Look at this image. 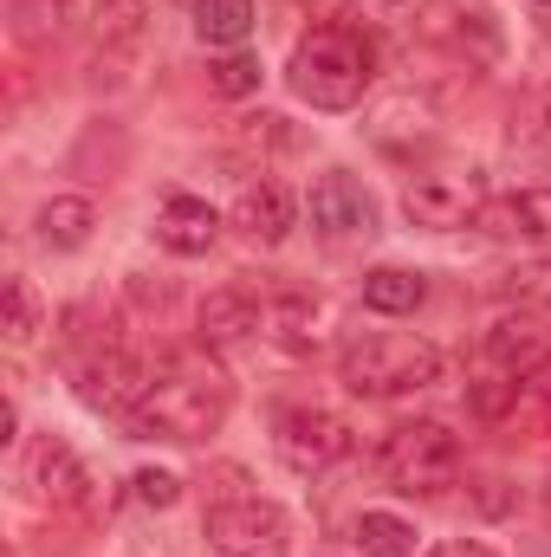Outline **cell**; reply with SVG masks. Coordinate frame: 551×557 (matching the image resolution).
<instances>
[{"instance_id":"9c48e42d","label":"cell","mask_w":551,"mask_h":557,"mask_svg":"<svg viewBox=\"0 0 551 557\" xmlns=\"http://www.w3.org/2000/svg\"><path fill=\"white\" fill-rule=\"evenodd\" d=\"M305 208H311V227H318L325 240H370V234H377V195H370L357 175H344V169L318 175Z\"/></svg>"},{"instance_id":"4dcf8cb0","label":"cell","mask_w":551,"mask_h":557,"mask_svg":"<svg viewBox=\"0 0 551 557\" xmlns=\"http://www.w3.org/2000/svg\"><path fill=\"white\" fill-rule=\"evenodd\" d=\"M539 117H546V131H551V85L539 91Z\"/></svg>"},{"instance_id":"1f68e13d","label":"cell","mask_w":551,"mask_h":557,"mask_svg":"<svg viewBox=\"0 0 551 557\" xmlns=\"http://www.w3.org/2000/svg\"><path fill=\"white\" fill-rule=\"evenodd\" d=\"M546 506H551V486H546Z\"/></svg>"},{"instance_id":"44dd1931","label":"cell","mask_w":551,"mask_h":557,"mask_svg":"<svg viewBox=\"0 0 551 557\" xmlns=\"http://www.w3.org/2000/svg\"><path fill=\"white\" fill-rule=\"evenodd\" d=\"M421 298H428V278L409 273V267H370V273H364V305L383 311V318H403Z\"/></svg>"},{"instance_id":"cb8c5ba5","label":"cell","mask_w":551,"mask_h":557,"mask_svg":"<svg viewBox=\"0 0 551 557\" xmlns=\"http://www.w3.org/2000/svg\"><path fill=\"white\" fill-rule=\"evenodd\" d=\"M506 298H513L519 311H539V318H551V253L526 260V267H513V273H506Z\"/></svg>"},{"instance_id":"603a6c76","label":"cell","mask_w":551,"mask_h":557,"mask_svg":"<svg viewBox=\"0 0 551 557\" xmlns=\"http://www.w3.org/2000/svg\"><path fill=\"white\" fill-rule=\"evenodd\" d=\"M357 552L364 557H415V525L396 512H364L357 519Z\"/></svg>"},{"instance_id":"52a82bcc","label":"cell","mask_w":551,"mask_h":557,"mask_svg":"<svg viewBox=\"0 0 551 557\" xmlns=\"http://www.w3.org/2000/svg\"><path fill=\"white\" fill-rule=\"evenodd\" d=\"M208 545L221 557H292V519L273 499H228L208 512Z\"/></svg>"},{"instance_id":"6da1fadb","label":"cell","mask_w":551,"mask_h":557,"mask_svg":"<svg viewBox=\"0 0 551 557\" xmlns=\"http://www.w3.org/2000/svg\"><path fill=\"white\" fill-rule=\"evenodd\" d=\"M292 91L311 104V111H351L364 104L370 78H377V46L370 33L331 20V26H311L298 46H292V65H285Z\"/></svg>"},{"instance_id":"5b68a950","label":"cell","mask_w":551,"mask_h":557,"mask_svg":"<svg viewBox=\"0 0 551 557\" xmlns=\"http://www.w3.org/2000/svg\"><path fill=\"white\" fill-rule=\"evenodd\" d=\"M487 208V175L474 162H434V169H415L409 188H403V214L428 234H454L467 227L474 214Z\"/></svg>"},{"instance_id":"7c38bea8","label":"cell","mask_w":551,"mask_h":557,"mask_svg":"<svg viewBox=\"0 0 551 557\" xmlns=\"http://www.w3.org/2000/svg\"><path fill=\"white\" fill-rule=\"evenodd\" d=\"M487 363H493L500 376H513V383L546 376L551 370V324L539 318V311H513V318H500V324L487 331Z\"/></svg>"},{"instance_id":"e0dca14e","label":"cell","mask_w":551,"mask_h":557,"mask_svg":"<svg viewBox=\"0 0 551 557\" xmlns=\"http://www.w3.org/2000/svg\"><path fill=\"white\" fill-rule=\"evenodd\" d=\"M215 234H221V214H215L201 195H169V201L156 208V240H162L169 253H182V260L208 253Z\"/></svg>"},{"instance_id":"3957f363","label":"cell","mask_w":551,"mask_h":557,"mask_svg":"<svg viewBox=\"0 0 551 557\" xmlns=\"http://www.w3.org/2000/svg\"><path fill=\"white\" fill-rule=\"evenodd\" d=\"M338 376L364 403H396L441 383V350L415 331H357L338 357Z\"/></svg>"},{"instance_id":"30bf717a","label":"cell","mask_w":551,"mask_h":557,"mask_svg":"<svg viewBox=\"0 0 551 557\" xmlns=\"http://www.w3.org/2000/svg\"><path fill=\"white\" fill-rule=\"evenodd\" d=\"M143 389H149V376H143V363L131 350H91V357L78 363V403L98 409V416L124 421L143 403Z\"/></svg>"},{"instance_id":"ffe728a7","label":"cell","mask_w":551,"mask_h":557,"mask_svg":"<svg viewBox=\"0 0 551 557\" xmlns=\"http://www.w3.org/2000/svg\"><path fill=\"white\" fill-rule=\"evenodd\" d=\"M195 39L241 52L254 39V0H195Z\"/></svg>"},{"instance_id":"ba28073f","label":"cell","mask_w":551,"mask_h":557,"mask_svg":"<svg viewBox=\"0 0 551 557\" xmlns=\"http://www.w3.org/2000/svg\"><path fill=\"white\" fill-rule=\"evenodd\" d=\"M415 33L434 46H454L480 65L500 59V20L487 0H415Z\"/></svg>"},{"instance_id":"83f0119b","label":"cell","mask_w":551,"mask_h":557,"mask_svg":"<svg viewBox=\"0 0 551 557\" xmlns=\"http://www.w3.org/2000/svg\"><path fill=\"white\" fill-rule=\"evenodd\" d=\"M428 557H500L493 545H480V539H448V545H434Z\"/></svg>"},{"instance_id":"277c9868","label":"cell","mask_w":551,"mask_h":557,"mask_svg":"<svg viewBox=\"0 0 551 557\" xmlns=\"http://www.w3.org/2000/svg\"><path fill=\"white\" fill-rule=\"evenodd\" d=\"M377 473L390 493H409V499H428V493H448L461 480V434L448 421L421 416V421H396L377 447Z\"/></svg>"},{"instance_id":"d4e9b609","label":"cell","mask_w":551,"mask_h":557,"mask_svg":"<svg viewBox=\"0 0 551 557\" xmlns=\"http://www.w3.org/2000/svg\"><path fill=\"white\" fill-rule=\"evenodd\" d=\"M208 85H215L221 98H254V91H260V59H254V52H228V59L208 65Z\"/></svg>"},{"instance_id":"7a4b0ae2","label":"cell","mask_w":551,"mask_h":557,"mask_svg":"<svg viewBox=\"0 0 551 557\" xmlns=\"http://www.w3.org/2000/svg\"><path fill=\"white\" fill-rule=\"evenodd\" d=\"M228 403H234V389H228L221 370L182 363V370H169V376H156L143 389V403L124 416V434L131 441H175V447H188V441H208L228 421Z\"/></svg>"},{"instance_id":"f546056e","label":"cell","mask_w":551,"mask_h":557,"mask_svg":"<svg viewBox=\"0 0 551 557\" xmlns=\"http://www.w3.org/2000/svg\"><path fill=\"white\" fill-rule=\"evenodd\" d=\"M13 434H20V409L7 403V409H0V441H13Z\"/></svg>"},{"instance_id":"5bb4252c","label":"cell","mask_w":551,"mask_h":557,"mask_svg":"<svg viewBox=\"0 0 551 557\" xmlns=\"http://www.w3.org/2000/svg\"><path fill=\"white\" fill-rule=\"evenodd\" d=\"M228 221L254 240V247H279L292 227H298V208H292V188L273 182V175H260V182H247L241 195H234V208H228Z\"/></svg>"},{"instance_id":"8992f818","label":"cell","mask_w":551,"mask_h":557,"mask_svg":"<svg viewBox=\"0 0 551 557\" xmlns=\"http://www.w3.org/2000/svg\"><path fill=\"white\" fill-rule=\"evenodd\" d=\"M273 447H279V460H285L292 473L318 480V473H331V467L351 454V428L331 416V409H305V403H292V409H279L273 416Z\"/></svg>"},{"instance_id":"4316f807","label":"cell","mask_w":551,"mask_h":557,"mask_svg":"<svg viewBox=\"0 0 551 557\" xmlns=\"http://www.w3.org/2000/svg\"><path fill=\"white\" fill-rule=\"evenodd\" d=\"M241 137L247 143H292V131H285V117L260 111V117H241Z\"/></svg>"},{"instance_id":"4fadbf2b","label":"cell","mask_w":551,"mask_h":557,"mask_svg":"<svg viewBox=\"0 0 551 557\" xmlns=\"http://www.w3.org/2000/svg\"><path fill=\"white\" fill-rule=\"evenodd\" d=\"M474 227H480L487 240H526V247H551V188L487 195V208L474 214Z\"/></svg>"},{"instance_id":"2e32d148","label":"cell","mask_w":551,"mask_h":557,"mask_svg":"<svg viewBox=\"0 0 551 557\" xmlns=\"http://www.w3.org/2000/svg\"><path fill=\"white\" fill-rule=\"evenodd\" d=\"M325 324H331V311L311 292H279L273 305H267V337H273L285 357H311L325 344Z\"/></svg>"},{"instance_id":"9a60e30c","label":"cell","mask_w":551,"mask_h":557,"mask_svg":"<svg viewBox=\"0 0 551 557\" xmlns=\"http://www.w3.org/2000/svg\"><path fill=\"white\" fill-rule=\"evenodd\" d=\"M247 337H267V305L247 285H221L201 298V344L208 350H234Z\"/></svg>"},{"instance_id":"d6986e66","label":"cell","mask_w":551,"mask_h":557,"mask_svg":"<svg viewBox=\"0 0 551 557\" xmlns=\"http://www.w3.org/2000/svg\"><path fill=\"white\" fill-rule=\"evenodd\" d=\"M39 247H52V253H78L85 240H91V227H98V208L85 201V195H52L46 208H39Z\"/></svg>"},{"instance_id":"f1b7e54d","label":"cell","mask_w":551,"mask_h":557,"mask_svg":"<svg viewBox=\"0 0 551 557\" xmlns=\"http://www.w3.org/2000/svg\"><path fill=\"white\" fill-rule=\"evenodd\" d=\"M318 7H325V0H273V13L285 20V26H298V20H311Z\"/></svg>"},{"instance_id":"7402d4cb","label":"cell","mask_w":551,"mask_h":557,"mask_svg":"<svg viewBox=\"0 0 551 557\" xmlns=\"http://www.w3.org/2000/svg\"><path fill=\"white\" fill-rule=\"evenodd\" d=\"M0 331H7L13 350H26V344L46 331V305H39V292H33V278L26 273L7 278V324H0Z\"/></svg>"},{"instance_id":"484cf974","label":"cell","mask_w":551,"mask_h":557,"mask_svg":"<svg viewBox=\"0 0 551 557\" xmlns=\"http://www.w3.org/2000/svg\"><path fill=\"white\" fill-rule=\"evenodd\" d=\"M131 499H137V506H156V512H169V506L182 499V480L162 473V467H143V473H131Z\"/></svg>"},{"instance_id":"ac0fdd59","label":"cell","mask_w":551,"mask_h":557,"mask_svg":"<svg viewBox=\"0 0 551 557\" xmlns=\"http://www.w3.org/2000/svg\"><path fill=\"white\" fill-rule=\"evenodd\" d=\"M91 46H131L143 33V20H149V0H65L59 7Z\"/></svg>"},{"instance_id":"8fae6325","label":"cell","mask_w":551,"mask_h":557,"mask_svg":"<svg viewBox=\"0 0 551 557\" xmlns=\"http://www.w3.org/2000/svg\"><path fill=\"white\" fill-rule=\"evenodd\" d=\"M20 486H26L39 506H85V499H91V473H85V460H78L59 434H39V441H33Z\"/></svg>"}]
</instances>
